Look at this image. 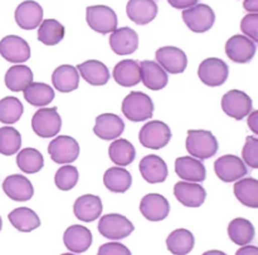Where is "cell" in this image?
Listing matches in <instances>:
<instances>
[{
	"mask_svg": "<svg viewBox=\"0 0 258 255\" xmlns=\"http://www.w3.org/2000/svg\"><path fill=\"white\" fill-rule=\"evenodd\" d=\"M168 3L175 9L184 10L198 4V0H168Z\"/></svg>",
	"mask_w": 258,
	"mask_h": 255,
	"instance_id": "cell-46",
	"label": "cell"
},
{
	"mask_svg": "<svg viewBox=\"0 0 258 255\" xmlns=\"http://www.w3.org/2000/svg\"><path fill=\"white\" fill-rule=\"evenodd\" d=\"M48 153L55 163H71L80 156V145L70 136H57L50 141Z\"/></svg>",
	"mask_w": 258,
	"mask_h": 255,
	"instance_id": "cell-10",
	"label": "cell"
},
{
	"mask_svg": "<svg viewBox=\"0 0 258 255\" xmlns=\"http://www.w3.org/2000/svg\"><path fill=\"white\" fill-rule=\"evenodd\" d=\"M183 20L186 27L194 33H206L216 22L213 9L207 4H196L183 10Z\"/></svg>",
	"mask_w": 258,
	"mask_h": 255,
	"instance_id": "cell-6",
	"label": "cell"
},
{
	"mask_svg": "<svg viewBox=\"0 0 258 255\" xmlns=\"http://www.w3.org/2000/svg\"><path fill=\"white\" fill-rule=\"evenodd\" d=\"M121 110L128 121L143 122L153 117L154 103L148 95L134 91L123 98Z\"/></svg>",
	"mask_w": 258,
	"mask_h": 255,
	"instance_id": "cell-2",
	"label": "cell"
},
{
	"mask_svg": "<svg viewBox=\"0 0 258 255\" xmlns=\"http://www.w3.org/2000/svg\"><path fill=\"white\" fill-rule=\"evenodd\" d=\"M155 58L163 69L171 74L183 73L188 65V58L185 53L180 48L171 47V45L159 48L155 53Z\"/></svg>",
	"mask_w": 258,
	"mask_h": 255,
	"instance_id": "cell-13",
	"label": "cell"
},
{
	"mask_svg": "<svg viewBox=\"0 0 258 255\" xmlns=\"http://www.w3.org/2000/svg\"><path fill=\"white\" fill-rule=\"evenodd\" d=\"M10 224L22 233H29L39 228L40 220L37 214L28 208H18L8 215Z\"/></svg>",
	"mask_w": 258,
	"mask_h": 255,
	"instance_id": "cell-34",
	"label": "cell"
},
{
	"mask_svg": "<svg viewBox=\"0 0 258 255\" xmlns=\"http://www.w3.org/2000/svg\"><path fill=\"white\" fill-rule=\"evenodd\" d=\"M241 30L247 38L253 40L254 43L258 42V14L252 13L247 14L241 22Z\"/></svg>",
	"mask_w": 258,
	"mask_h": 255,
	"instance_id": "cell-44",
	"label": "cell"
},
{
	"mask_svg": "<svg viewBox=\"0 0 258 255\" xmlns=\"http://www.w3.org/2000/svg\"><path fill=\"white\" fill-rule=\"evenodd\" d=\"M139 168L144 180L148 181L149 184L164 183L169 174L165 161L156 155L145 156L140 161Z\"/></svg>",
	"mask_w": 258,
	"mask_h": 255,
	"instance_id": "cell-24",
	"label": "cell"
},
{
	"mask_svg": "<svg viewBox=\"0 0 258 255\" xmlns=\"http://www.w3.org/2000/svg\"><path fill=\"white\" fill-rule=\"evenodd\" d=\"M256 43L246 35H233L226 43V54L236 63H248L256 54Z\"/></svg>",
	"mask_w": 258,
	"mask_h": 255,
	"instance_id": "cell-14",
	"label": "cell"
},
{
	"mask_svg": "<svg viewBox=\"0 0 258 255\" xmlns=\"http://www.w3.org/2000/svg\"><path fill=\"white\" fill-rule=\"evenodd\" d=\"M228 236L237 245H248L254 238V228L251 221L237 218L229 223Z\"/></svg>",
	"mask_w": 258,
	"mask_h": 255,
	"instance_id": "cell-37",
	"label": "cell"
},
{
	"mask_svg": "<svg viewBox=\"0 0 258 255\" xmlns=\"http://www.w3.org/2000/svg\"><path fill=\"white\" fill-rule=\"evenodd\" d=\"M113 78L122 87H134L141 82L140 65L134 59L121 60L113 68Z\"/></svg>",
	"mask_w": 258,
	"mask_h": 255,
	"instance_id": "cell-29",
	"label": "cell"
},
{
	"mask_svg": "<svg viewBox=\"0 0 258 255\" xmlns=\"http://www.w3.org/2000/svg\"><path fill=\"white\" fill-rule=\"evenodd\" d=\"M75 216L85 223H92L100 218L102 213V201L96 195H82L76 200L73 205Z\"/></svg>",
	"mask_w": 258,
	"mask_h": 255,
	"instance_id": "cell-25",
	"label": "cell"
},
{
	"mask_svg": "<svg viewBox=\"0 0 258 255\" xmlns=\"http://www.w3.org/2000/svg\"><path fill=\"white\" fill-rule=\"evenodd\" d=\"M64 38V27L55 19L42 20L38 29V40L45 45H57Z\"/></svg>",
	"mask_w": 258,
	"mask_h": 255,
	"instance_id": "cell-38",
	"label": "cell"
},
{
	"mask_svg": "<svg viewBox=\"0 0 258 255\" xmlns=\"http://www.w3.org/2000/svg\"><path fill=\"white\" fill-rule=\"evenodd\" d=\"M140 78L146 88L150 91H160L168 84V73L158 62L143 60L140 63Z\"/></svg>",
	"mask_w": 258,
	"mask_h": 255,
	"instance_id": "cell-20",
	"label": "cell"
},
{
	"mask_svg": "<svg viewBox=\"0 0 258 255\" xmlns=\"http://www.w3.org/2000/svg\"><path fill=\"white\" fill-rule=\"evenodd\" d=\"M131 251L121 243H107L103 244L98 249V255H130Z\"/></svg>",
	"mask_w": 258,
	"mask_h": 255,
	"instance_id": "cell-45",
	"label": "cell"
},
{
	"mask_svg": "<svg viewBox=\"0 0 258 255\" xmlns=\"http://www.w3.org/2000/svg\"><path fill=\"white\" fill-rule=\"evenodd\" d=\"M17 165L25 174H35L44 166L43 155L35 148H24L17 156Z\"/></svg>",
	"mask_w": 258,
	"mask_h": 255,
	"instance_id": "cell-39",
	"label": "cell"
},
{
	"mask_svg": "<svg viewBox=\"0 0 258 255\" xmlns=\"http://www.w3.org/2000/svg\"><path fill=\"white\" fill-rule=\"evenodd\" d=\"M22 146V136L15 128H0V153L5 156H12L19 151Z\"/></svg>",
	"mask_w": 258,
	"mask_h": 255,
	"instance_id": "cell-41",
	"label": "cell"
},
{
	"mask_svg": "<svg viewBox=\"0 0 258 255\" xmlns=\"http://www.w3.org/2000/svg\"><path fill=\"white\" fill-rule=\"evenodd\" d=\"M110 47L116 54H133L139 47V35L128 27L116 28L110 35Z\"/></svg>",
	"mask_w": 258,
	"mask_h": 255,
	"instance_id": "cell-19",
	"label": "cell"
},
{
	"mask_svg": "<svg viewBox=\"0 0 258 255\" xmlns=\"http://www.w3.org/2000/svg\"><path fill=\"white\" fill-rule=\"evenodd\" d=\"M4 79L8 90L12 92H22L33 82V72L27 65H13L7 70Z\"/></svg>",
	"mask_w": 258,
	"mask_h": 255,
	"instance_id": "cell-30",
	"label": "cell"
},
{
	"mask_svg": "<svg viewBox=\"0 0 258 255\" xmlns=\"http://www.w3.org/2000/svg\"><path fill=\"white\" fill-rule=\"evenodd\" d=\"M22 102L17 97H5L0 101V122L13 125L18 122L23 115Z\"/></svg>",
	"mask_w": 258,
	"mask_h": 255,
	"instance_id": "cell-40",
	"label": "cell"
},
{
	"mask_svg": "<svg viewBox=\"0 0 258 255\" xmlns=\"http://www.w3.org/2000/svg\"><path fill=\"white\" fill-rule=\"evenodd\" d=\"M247 123H248V127L251 128L252 132H253L254 135H258V112L257 111H251V112L248 113V121H247Z\"/></svg>",
	"mask_w": 258,
	"mask_h": 255,
	"instance_id": "cell-47",
	"label": "cell"
},
{
	"mask_svg": "<svg viewBox=\"0 0 258 255\" xmlns=\"http://www.w3.org/2000/svg\"><path fill=\"white\" fill-rule=\"evenodd\" d=\"M170 138V127L161 121H150L145 123L139 133V141L141 145L150 150L164 148L169 143Z\"/></svg>",
	"mask_w": 258,
	"mask_h": 255,
	"instance_id": "cell-3",
	"label": "cell"
},
{
	"mask_svg": "<svg viewBox=\"0 0 258 255\" xmlns=\"http://www.w3.org/2000/svg\"><path fill=\"white\" fill-rule=\"evenodd\" d=\"M2 228H3V221H2V218H0V231H2Z\"/></svg>",
	"mask_w": 258,
	"mask_h": 255,
	"instance_id": "cell-50",
	"label": "cell"
},
{
	"mask_svg": "<svg viewBox=\"0 0 258 255\" xmlns=\"http://www.w3.org/2000/svg\"><path fill=\"white\" fill-rule=\"evenodd\" d=\"M86 20L88 27L100 34L112 33L117 28V15L106 5H92L86 9Z\"/></svg>",
	"mask_w": 258,
	"mask_h": 255,
	"instance_id": "cell-4",
	"label": "cell"
},
{
	"mask_svg": "<svg viewBox=\"0 0 258 255\" xmlns=\"http://www.w3.org/2000/svg\"><path fill=\"white\" fill-rule=\"evenodd\" d=\"M158 5L154 0H128L126 13L128 19L139 25L153 22L158 15Z\"/></svg>",
	"mask_w": 258,
	"mask_h": 255,
	"instance_id": "cell-22",
	"label": "cell"
},
{
	"mask_svg": "<svg viewBox=\"0 0 258 255\" xmlns=\"http://www.w3.org/2000/svg\"><path fill=\"white\" fill-rule=\"evenodd\" d=\"M78 183V170L72 165L62 166L55 173L54 184L59 190L70 191L77 185Z\"/></svg>",
	"mask_w": 258,
	"mask_h": 255,
	"instance_id": "cell-42",
	"label": "cell"
},
{
	"mask_svg": "<svg viewBox=\"0 0 258 255\" xmlns=\"http://www.w3.org/2000/svg\"><path fill=\"white\" fill-rule=\"evenodd\" d=\"M243 7L247 12L258 13V0H244Z\"/></svg>",
	"mask_w": 258,
	"mask_h": 255,
	"instance_id": "cell-48",
	"label": "cell"
},
{
	"mask_svg": "<svg viewBox=\"0 0 258 255\" xmlns=\"http://www.w3.org/2000/svg\"><path fill=\"white\" fill-rule=\"evenodd\" d=\"M222 110L229 117L241 121L252 111V100L243 91H228L222 97Z\"/></svg>",
	"mask_w": 258,
	"mask_h": 255,
	"instance_id": "cell-9",
	"label": "cell"
},
{
	"mask_svg": "<svg viewBox=\"0 0 258 255\" xmlns=\"http://www.w3.org/2000/svg\"><path fill=\"white\" fill-rule=\"evenodd\" d=\"M108 156L117 166H127L135 160L136 151L130 141L125 138H116V141H113L108 147Z\"/></svg>",
	"mask_w": 258,
	"mask_h": 255,
	"instance_id": "cell-36",
	"label": "cell"
},
{
	"mask_svg": "<svg viewBox=\"0 0 258 255\" xmlns=\"http://www.w3.org/2000/svg\"><path fill=\"white\" fill-rule=\"evenodd\" d=\"M175 173L181 180L201 183L207 178L206 166L198 158L183 156L175 160Z\"/></svg>",
	"mask_w": 258,
	"mask_h": 255,
	"instance_id": "cell-23",
	"label": "cell"
},
{
	"mask_svg": "<svg viewBox=\"0 0 258 255\" xmlns=\"http://www.w3.org/2000/svg\"><path fill=\"white\" fill-rule=\"evenodd\" d=\"M0 55L10 63H24L30 58V47L18 35H7L0 40Z\"/></svg>",
	"mask_w": 258,
	"mask_h": 255,
	"instance_id": "cell-12",
	"label": "cell"
},
{
	"mask_svg": "<svg viewBox=\"0 0 258 255\" xmlns=\"http://www.w3.org/2000/svg\"><path fill=\"white\" fill-rule=\"evenodd\" d=\"M14 18L19 28L24 30H32L39 27L43 20V9L37 2L25 0L20 3L14 13Z\"/></svg>",
	"mask_w": 258,
	"mask_h": 255,
	"instance_id": "cell-16",
	"label": "cell"
},
{
	"mask_svg": "<svg viewBox=\"0 0 258 255\" xmlns=\"http://www.w3.org/2000/svg\"><path fill=\"white\" fill-rule=\"evenodd\" d=\"M243 254H258V249L256 246H244L237 251V255H243Z\"/></svg>",
	"mask_w": 258,
	"mask_h": 255,
	"instance_id": "cell-49",
	"label": "cell"
},
{
	"mask_svg": "<svg viewBox=\"0 0 258 255\" xmlns=\"http://www.w3.org/2000/svg\"><path fill=\"white\" fill-rule=\"evenodd\" d=\"M214 171L219 180L233 183L244 178L248 173L246 163L236 155H224L214 162Z\"/></svg>",
	"mask_w": 258,
	"mask_h": 255,
	"instance_id": "cell-11",
	"label": "cell"
},
{
	"mask_svg": "<svg viewBox=\"0 0 258 255\" xmlns=\"http://www.w3.org/2000/svg\"><path fill=\"white\" fill-rule=\"evenodd\" d=\"M185 147L193 157L207 160L213 157L218 151V141L211 131L189 130Z\"/></svg>",
	"mask_w": 258,
	"mask_h": 255,
	"instance_id": "cell-1",
	"label": "cell"
},
{
	"mask_svg": "<svg viewBox=\"0 0 258 255\" xmlns=\"http://www.w3.org/2000/svg\"><path fill=\"white\" fill-rule=\"evenodd\" d=\"M106 189L112 193H126L131 188L133 178L127 170L121 167H111L103 175Z\"/></svg>",
	"mask_w": 258,
	"mask_h": 255,
	"instance_id": "cell-33",
	"label": "cell"
},
{
	"mask_svg": "<svg viewBox=\"0 0 258 255\" xmlns=\"http://www.w3.org/2000/svg\"><path fill=\"white\" fill-rule=\"evenodd\" d=\"M243 162L251 168L258 167V138L256 136H248L242 150Z\"/></svg>",
	"mask_w": 258,
	"mask_h": 255,
	"instance_id": "cell-43",
	"label": "cell"
},
{
	"mask_svg": "<svg viewBox=\"0 0 258 255\" xmlns=\"http://www.w3.org/2000/svg\"><path fill=\"white\" fill-rule=\"evenodd\" d=\"M229 75V68L219 58H207L198 68V77L208 87H218L226 83Z\"/></svg>",
	"mask_w": 258,
	"mask_h": 255,
	"instance_id": "cell-8",
	"label": "cell"
},
{
	"mask_svg": "<svg viewBox=\"0 0 258 255\" xmlns=\"http://www.w3.org/2000/svg\"><path fill=\"white\" fill-rule=\"evenodd\" d=\"M63 241L66 248L72 253H85L92 244V234L85 226L72 225L63 234Z\"/></svg>",
	"mask_w": 258,
	"mask_h": 255,
	"instance_id": "cell-26",
	"label": "cell"
},
{
	"mask_svg": "<svg viewBox=\"0 0 258 255\" xmlns=\"http://www.w3.org/2000/svg\"><path fill=\"white\" fill-rule=\"evenodd\" d=\"M3 190L5 195L13 201L24 203L34 195L32 183L23 175H10L3 181Z\"/></svg>",
	"mask_w": 258,
	"mask_h": 255,
	"instance_id": "cell-18",
	"label": "cell"
},
{
	"mask_svg": "<svg viewBox=\"0 0 258 255\" xmlns=\"http://www.w3.org/2000/svg\"><path fill=\"white\" fill-rule=\"evenodd\" d=\"M233 190L239 203L252 209L258 208V181L256 179H239L234 184Z\"/></svg>",
	"mask_w": 258,
	"mask_h": 255,
	"instance_id": "cell-31",
	"label": "cell"
},
{
	"mask_svg": "<svg viewBox=\"0 0 258 255\" xmlns=\"http://www.w3.org/2000/svg\"><path fill=\"white\" fill-rule=\"evenodd\" d=\"M123 130H125L123 121L113 113H102L97 116L95 127H93L95 135L105 141L116 140L122 135Z\"/></svg>",
	"mask_w": 258,
	"mask_h": 255,
	"instance_id": "cell-17",
	"label": "cell"
},
{
	"mask_svg": "<svg viewBox=\"0 0 258 255\" xmlns=\"http://www.w3.org/2000/svg\"><path fill=\"white\" fill-rule=\"evenodd\" d=\"M52 83L57 91L62 93L73 92L80 84V73L77 68L70 64L59 65L52 74Z\"/></svg>",
	"mask_w": 258,
	"mask_h": 255,
	"instance_id": "cell-27",
	"label": "cell"
},
{
	"mask_svg": "<svg viewBox=\"0 0 258 255\" xmlns=\"http://www.w3.org/2000/svg\"><path fill=\"white\" fill-rule=\"evenodd\" d=\"M174 195L180 204L188 208H199L204 204L207 193L202 185L190 181H180L174 186Z\"/></svg>",
	"mask_w": 258,
	"mask_h": 255,
	"instance_id": "cell-15",
	"label": "cell"
},
{
	"mask_svg": "<svg viewBox=\"0 0 258 255\" xmlns=\"http://www.w3.org/2000/svg\"><path fill=\"white\" fill-rule=\"evenodd\" d=\"M23 92H24L25 101L37 107L49 105L54 100L53 88L42 82H32Z\"/></svg>",
	"mask_w": 258,
	"mask_h": 255,
	"instance_id": "cell-35",
	"label": "cell"
},
{
	"mask_svg": "<svg viewBox=\"0 0 258 255\" xmlns=\"http://www.w3.org/2000/svg\"><path fill=\"white\" fill-rule=\"evenodd\" d=\"M140 211L149 221H161L168 218L170 205L169 201L159 194H148L140 203Z\"/></svg>",
	"mask_w": 258,
	"mask_h": 255,
	"instance_id": "cell-21",
	"label": "cell"
},
{
	"mask_svg": "<svg viewBox=\"0 0 258 255\" xmlns=\"http://www.w3.org/2000/svg\"><path fill=\"white\" fill-rule=\"evenodd\" d=\"M77 70L81 73L83 79L92 86H103L110 79L108 68L100 60H86L77 65Z\"/></svg>",
	"mask_w": 258,
	"mask_h": 255,
	"instance_id": "cell-28",
	"label": "cell"
},
{
	"mask_svg": "<svg viewBox=\"0 0 258 255\" xmlns=\"http://www.w3.org/2000/svg\"><path fill=\"white\" fill-rule=\"evenodd\" d=\"M134 225L126 216L120 214H107L98 223V231L110 240H121L134 231Z\"/></svg>",
	"mask_w": 258,
	"mask_h": 255,
	"instance_id": "cell-7",
	"label": "cell"
},
{
	"mask_svg": "<svg viewBox=\"0 0 258 255\" xmlns=\"http://www.w3.org/2000/svg\"><path fill=\"white\" fill-rule=\"evenodd\" d=\"M194 235L186 229H176L169 234L166 239V246L171 254L185 255L194 248Z\"/></svg>",
	"mask_w": 258,
	"mask_h": 255,
	"instance_id": "cell-32",
	"label": "cell"
},
{
	"mask_svg": "<svg viewBox=\"0 0 258 255\" xmlns=\"http://www.w3.org/2000/svg\"><path fill=\"white\" fill-rule=\"evenodd\" d=\"M62 127V120L57 107L40 108L32 118V128L39 137L49 138L57 136Z\"/></svg>",
	"mask_w": 258,
	"mask_h": 255,
	"instance_id": "cell-5",
	"label": "cell"
}]
</instances>
